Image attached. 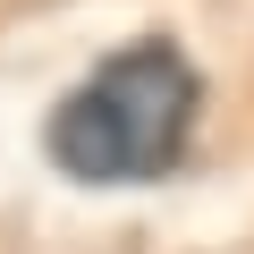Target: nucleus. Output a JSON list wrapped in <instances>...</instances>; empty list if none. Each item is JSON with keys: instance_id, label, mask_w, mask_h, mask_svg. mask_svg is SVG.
<instances>
[{"instance_id": "obj_1", "label": "nucleus", "mask_w": 254, "mask_h": 254, "mask_svg": "<svg viewBox=\"0 0 254 254\" xmlns=\"http://www.w3.org/2000/svg\"><path fill=\"white\" fill-rule=\"evenodd\" d=\"M195 102H203V85L178 60V43H127L51 110V161L85 187L170 178L187 153Z\"/></svg>"}]
</instances>
